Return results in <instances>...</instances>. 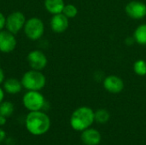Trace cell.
Here are the masks:
<instances>
[{"mask_svg": "<svg viewBox=\"0 0 146 145\" xmlns=\"http://www.w3.org/2000/svg\"><path fill=\"white\" fill-rule=\"evenodd\" d=\"M27 130L33 136H42L50 128V119L43 110L29 112L25 120Z\"/></svg>", "mask_w": 146, "mask_h": 145, "instance_id": "6da1fadb", "label": "cell"}, {"mask_svg": "<svg viewBox=\"0 0 146 145\" xmlns=\"http://www.w3.org/2000/svg\"><path fill=\"white\" fill-rule=\"evenodd\" d=\"M95 121L94 111L86 106L75 109L70 117V126L77 132H83L89 128Z\"/></svg>", "mask_w": 146, "mask_h": 145, "instance_id": "7a4b0ae2", "label": "cell"}, {"mask_svg": "<svg viewBox=\"0 0 146 145\" xmlns=\"http://www.w3.org/2000/svg\"><path fill=\"white\" fill-rule=\"evenodd\" d=\"M21 84L27 91H41L46 85V77L42 71L30 69L21 77Z\"/></svg>", "mask_w": 146, "mask_h": 145, "instance_id": "3957f363", "label": "cell"}, {"mask_svg": "<svg viewBox=\"0 0 146 145\" xmlns=\"http://www.w3.org/2000/svg\"><path fill=\"white\" fill-rule=\"evenodd\" d=\"M22 104L29 112L39 111L45 109L46 101L39 91H27L22 97Z\"/></svg>", "mask_w": 146, "mask_h": 145, "instance_id": "277c9868", "label": "cell"}, {"mask_svg": "<svg viewBox=\"0 0 146 145\" xmlns=\"http://www.w3.org/2000/svg\"><path fill=\"white\" fill-rule=\"evenodd\" d=\"M23 32L28 39L37 41L40 39L44 33V23L38 17H31L27 20Z\"/></svg>", "mask_w": 146, "mask_h": 145, "instance_id": "5b68a950", "label": "cell"}, {"mask_svg": "<svg viewBox=\"0 0 146 145\" xmlns=\"http://www.w3.org/2000/svg\"><path fill=\"white\" fill-rule=\"evenodd\" d=\"M26 21V15L22 12L14 11L6 17L5 29L15 35L23 30Z\"/></svg>", "mask_w": 146, "mask_h": 145, "instance_id": "8992f818", "label": "cell"}, {"mask_svg": "<svg viewBox=\"0 0 146 145\" xmlns=\"http://www.w3.org/2000/svg\"><path fill=\"white\" fill-rule=\"evenodd\" d=\"M27 60L31 69L38 71L44 69L48 64V58L46 55L40 50H31L27 56Z\"/></svg>", "mask_w": 146, "mask_h": 145, "instance_id": "52a82bcc", "label": "cell"}, {"mask_svg": "<svg viewBox=\"0 0 146 145\" xmlns=\"http://www.w3.org/2000/svg\"><path fill=\"white\" fill-rule=\"evenodd\" d=\"M17 45V40L15 35L3 29L0 31V52L10 53L15 50Z\"/></svg>", "mask_w": 146, "mask_h": 145, "instance_id": "ba28073f", "label": "cell"}, {"mask_svg": "<svg viewBox=\"0 0 146 145\" xmlns=\"http://www.w3.org/2000/svg\"><path fill=\"white\" fill-rule=\"evenodd\" d=\"M125 11L130 18L140 20L146 16V4L140 1H131L126 5Z\"/></svg>", "mask_w": 146, "mask_h": 145, "instance_id": "9c48e42d", "label": "cell"}, {"mask_svg": "<svg viewBox=\"0 0 146 145\" xmlns=\"http://www.w3.org/2000/svg\"><path fill=\"white\" fill-rule=\"evenodd\" d=\"M104 89L113 94L120 93L124 89L123 80L117 75H109L107 76L103 82Z\"/></svg>", "mask_w": 146, "mask_h": 145, "instance_id": "30bf717a", "label": "cell"}, {"mask_svg": "<svg viewBox=\"0 0 146 145\" xmlns=\"http://www.w3.org/2000/svg\"><path fill=\"white\" fill-rule=\"evenodd\" d=\"M69 19L65 16L62 13L52 15L50 21V26L51 30L56 33H62L64 32L69 26Z\"/></svg>", "mask_w": 146, "mask_h": 145, "instance_id": "8fae6325", "label": "cell"}, {"mask_svg": "<svg viewBox=\"0 0 146 145\" xmlns=\"http://www.w3.org/2000/svg\"><path fill=\"white\" fill-rule=\"evenodd\" d=\"M80 138L84 144L98 145L101 142L102 137L98 130L89 127L82 132Z\"/></svg>", "mask_w": 146, "mask_h": 145, "instance_id": "7c38bea8", "label": "cell"}, {"mask_svg": "<svg viewBox=\"0 0 146 145\" xmlns=\"http://www.w3.org/2000/svg\"><path fill=\"white\" fill-rule=\"evenodd\" d=\"M23 86L21 81L15 78H9L6 79L3 83V89L4 91L10 95H16L20 93L22 90Z\"/></svg>", "mask_w": 146, "mask_h": 145, "instance_id": "4fadbf2b", "label": "cell"}, {"mask_svg": "<svg viewBox=\"0 0 146 145\" xmlns=\"http://www.w3.org/2000/svg\"><path fill=\"white\" fill-rule=\"evenodd\" d=\"M44 6L47 12L51 15H56L62 13L65 3L64 0H44Z\"/></svg>", "mask_w": 146, "mask_h": 145, "instance_id": "5bb4252c", "label": "cell"}, {"mask_svg": "<svg viewBox=\"0 0 146 145\" xmlns=\"http://www.w3.org/2000/svg\"><path fill=\"white\" fill-rule=\"evenodd\" d=\"M133 38L136 43L141 45H146V24L139 25L134 31Z\"/></svg>", "mask_w": 146, "mask_h": 145, "instance_id": "9a60e30c", "label": "cell"}, {"mask_svg": "<svg viewBox=\"0 0 146 145\" xmlns=\"http://www.w3.org/2000/svg\"><path fill=\"white\" fill-rule=\"evenodd\" d=\"M94 117H95V121L97 123L105 124L110 121V114L107 109H98L96 112H94Z\"/></svg>", "mask_w": 146, "mask_h": 145, "instance_id": "2e32d148", "label": "cell"}, {"mask_svg": "<svg viewBox=\"0 0 146 145\" xmlns=\"http://www.w3.org/2000/svg\"><path fill=\"white\" fill-rule=\"evenodd\" d=\"M15 111L14 104L9 101H3L0 103V115L6 118L11 116Z\"/></svg>", "mask_w": 146, "mask_h": 145, "instance_id": "e0dca14e", "label": "cell"}, {"mask_svg": "<svg viewBox=\"0 0 146 145\" xmlns=\"http://www.w3.org/2000/svg\"><path fill=\"white\" fill-rule=\"evenodd\" d=\"M133 71L139 76H145L146 75V62L139 59L137 60L133 64Z\"/></svg>", "mask_w": 146, "mask_h": 145, "instance_id": "ac0fdd59", "label": "cell"}, {"mask_svg": "<svg viewBox=\"0 0 146 145\" xmlns=\"http://www.w3.org/2000/svg\"><path fill=\"white\" fill-rule=\"evenodd\" d=\"M62 14L67 16L68 19H73L74 17L77 16L78 15V9L75 5L68 3V4H65L63 10H62Z\"/></svg>", "mask_w": 146, "mask_h": 145, "instance_id": "d6986e66", "label": "cell"}, {"mask_svg": "<svg viewBox=\"0 0 146 145\" xmlns=\"http://www.w3.org/2000/svg\"><path fill=\"white\" fill-rule=\"evenodd\" d=\"M6 26V16L0 11V31L5 29Z\"/></svg>", "mask_w": 146, "mask_h": 145, "instance_id": "ffe728a7", "label": "cell"}, {"mask_svg": "<svg viewBox=\"0 0 146 145\" xmlns=\"http://www.w3.org/2000/svg\"><path fill=\"white\" fill-rule=\"evenodd\" d=\"M6 139V132L3 129L0 128V144L4 142Z\"/></svg>", "mask_w": 146, "mask_h": 145, "instance_id": "44dd1931", "label": "cell"}, {"mask_svg": "<svg viewBox=\"0 0 146 145\" xmlns=\"http://www.w3.org/2000/svg\"><path fill=\"white\" fill-rule=\"evenodd\" d=\"M4 80H5V73L3 69L0 67V85L3 84Z\"/></svg>", "mask_w": 146, "mask_h": 145, "instance_id": "7402d4cb", "label": "cell"}, {"mask_svg": "<svg viewBox=\"0 0 146 145\" xmlns=\"http://www.w3.org/2000/svg\"><path fill=\"white\" fill-rule=\"evenodd\" d=\"M6 123H7V118H6V117H4V116L0 115V126H4Z\"/></svg>", "mask_w": 146, "mask_h": 145, "instance_id": "603a6c76", "label": "cell"}, {"mask_svg": "<svg viewBox=\"0 0 146 145\" xmlns=\"http://www.w3.org/2000/svg\"><path fill=\"white\" fill-rule=\"evenodd\" d=\"M4 94H5V91H4V90L2 88V87H0V103L3 101V99H4Z\"/></svg>", "mask_w": 146, "mask_h": 145, "instance_id": "cb8c5ba5", "label": "cell"}]
</instances>
